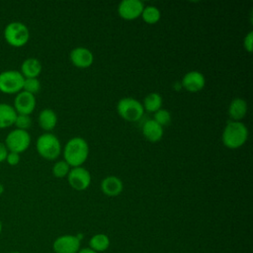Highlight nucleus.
<instances>
[{"label":"nucleus","instance_id":"obj_1","mask_svg":"<svg viewBox=\"0 0 253 253\" xmlns=\"http://www.w3.org/2000/svg\"><path fill=\"white\" fill-rule=\"evenodd\" d=\"M89 155V145L88 142L79 136L70 138L63 149L64 160L72 167L82 166L87 160Z\"/></svg>","mask_w":253,"mask_h":253},{"label":"nucleus","instance_id":"obj_2","mask_svg":"<svg viewBox=\"0 0 253 253\" xmlns=\"http://www.w3.org/2000/svg\"><path fill=\"white\" fill-rule=\"evenodd\" d=\"M248 134V128L242 122L230 121L222 131V143L229 149L239 148L247 141Z\"/></svg>","mask_w":253,"mask_h":253},{"label":"nucleus","instance_id":"obj_3","mask_svg":"<svg viewBox=\"0 0 253 253\" xmlns=\"http://www.w3.org/2000/svg\"><path fill=\"white\" fill-rule=\"evenodd\" d=\"M38 153L46 160L56 159L61 152V144L59 139L50 132L40 135L36 142Z\"/></svg>","mask_w":253,"mask_h":253},{"label":"nucleus","instance_id":"obj_4","mask_svg":"<svg viewBox=\"0 0 253 253\" xmlns=\"http://www.w3.org/2000/svg\"><path fill=\"white\" fill-rule=\"evenodd\" d=\"M117 112L126 122H137L142 118L144 109L140 101L126 97L118 102Z\"/></svg>","mask_w":253,"mask_h":253},{"label":"nucleus","instance_id":"obj_5","mask_svg":"<svg viewBox=\"0 0 253 253\" xmlns=\"http://www.w3.org/2000/svg\"><path fill=\"white\" fill-rule=\"evenodd\" d=\"M4 38L10 45L20 47L28 42L30 39V32L25 24L15 21L9 23L5 27Z\"/></svg>","mask_w":253,"mask_h":253},{"label":"nucleus","instance_id":"obj_6","mask_svg":"<svg viewBox=\"0 0 253 253\" xmlns=\"http://www.w3.org/2000/svg\"><path fill=\"white\" fill-rule=\"evenodd\" d=\"M25 77L18 70H5L0 73V91L5 94H15L23 90Z\"/></svg>","mask_w":253,"mask_h":253},{"label":"nucleus","instance_id":"obj_7","mask_svg":"<svg viewBox=\"0 0 253 253\" xmlns=\"http://www.w3.org/2000/svg\"><path fill=\"white\" fill-rule=\"evenodd\" d=\"M5 146L10 152L22 153L31 144V135L27 130L15 128L10 131L5 139Z\"/></svg>","mask_w":253,"mask_h":253},{"label":"nucleus","instance_id":"obj_8","mask_svg":"<svg viewBox=\"0 0 253 253\" xmlns=\"http://www.w3.org/2000/svg\"><path fill=\"white\" fill-rule=\"evenodd\" d=\"M67 181L72 189L76 191H84L91 184V174L82 166L72 167L67 175Z\"/></svg>","mask_w":253,"mask_h":253},{"label":"nucleus","instance_id":"obj_9","mask_svg":"<svg viewBox=\"0 0 253 253\" xmlns=\"http://www.w3.org/2000/svg\"><path fill=\"white\" fill-rule=\"evenodd\" d=\"M80 246L81 240L72 234L60 235L52 243L54 253H77L81 249Z\"/></svg>","mask_w":253,"mask_h":253},{"label":"nucleus","instance_id":"obj_10","mask_svg":"<svg viewBox=\"0 0 253 253\" xmlns=\"http://www.w3.org/2000/svg\"><path fill=\"white\" fill-rule=\"evenodd\" d=\"M143 8L140 0H123L118 6V13L124 20L132 21L141 16Z\"/></svg>","mask_w":253,"mask_h":253},{"label":"nucleus","instance_id":"obj_11","mask_svg":"<svg viewBox=\"0 0 253 253\" xmlns=\"http://www.w3.org/2000/svg\"><path fill=\"white\" fill-rule=\"evenodd\" d=\"M36 108L35 95L26 91L19 92L14 100V109L18 115L30 116Z\"/></svg>","mask_w":253,"mask_h":253},{"label":"nucleus","instance_id":"obj_12","mask_svg":"<svg viewBox=\"0 0 253 253\" xmlns=\"http://www.w3.org/2000/svg\"><path fill=\"white\" fill-rule=\"evenodd\" d=\"M69 59L78 68H88L94 62V55L87 47L77 46L70 51Z\"/></svg>","mask_w":253,"mask_h":253},{"label":"nucleus","instance_id":"obj_13","mask_svg":"<svg viewBox=\"0 0 253 253\" xmlns=\"http://www.w3.org/2000/svg\"><path fill=\"white\" fill-rule=\"evenodd\" d=\"M206 85L205 75L197 70L187 72L182 79V86L189 92L195 93L204 89Z\"/></svg>","mask_w":253,"mask_h":253},{"label":"nucleus","instance_id":"obj_14","mask_svg":"<svg viewBox=\"0 0 253 253\" xmlns=\"http://www.w3.org/2000/svg\"><path fill=\"white\" fill-rule=\"evenodd\" d=\"M101 191L108 197L119 196L124 189L122 180L117 176H108L101 182Z\"/></svg>","mask_w":253,"mask_h":253},{"label":"nucleus","instance_id":"obj_15","mask_svg":"<svg viewBox=\"0 0 253 253\" xmlns=\"http://www.w3.org/2000/svg\"><path fill=\"white\" fill-rule=\"evenodd\" d=\"M163 127L153 119L147 120L142 125V134L150 142H158L163 137Z\"/></svg>","mask_w":253,"mask_h":253},{"label":"nucleus","instance_id":"obj_16","mask_svg":"<svg viewBox=\"0 0 253 253\" xmlns=\"http://www.w3.org/2000/svg\"><path fill=\"white\" fill-rule=\"evenodd\" d=\"M248 110L247 103L242 98L233 99L228 107V115L231 118V121L241 122V120L246 116Z\"/></svg>","mask_w":253,"mask_h":253},{"label":"nucleus","instance_id":"obj_17","mask_svg":"<svg viewBox=\"0 0 253 253\" xmlns=\"http://www.w3.org/2000/svg\"><path fill=\"white\" fill-rule=\"evenodd\" d=\"M42 72V63L38 58L29 57L21 65V73L25 78H37Z\"/></svg>","mask_w":253,"mask_h":253},{"label":"nucleus","instance_id":"obj_18","mask_svg":"<svg viewBox=\"0 0 253 253\" xmlns=\"http://www.w3.org/2000/svg\"><path fill=\"white\" fill-rule=\"evenodd\" d=\"M17 115L13 106L7 103H0V128H6L14 125Z\"/></svg>","mask_w":253,"mask_h":253},{"label":"nucleus","instance_id":"obj_19","mask_svg":"<svg viewBox=\"0 0 253 253\" xmlns=\"http://www.w3.org/2000/svg\"><path fill=\"white\" fill-rule=\"evenodd\" d=\"M56 124L57 116L53 110L46 108L41 111L39 115V125L42 129L49 131L55 127Z\"/></svg>","mask_w":253,"mask_h":253},{"label":"nucleus","instance_id":"obj_20","mask_svg":"<svg viewBox=\"0 0 253 253\" xmlns=\"http://www.w3.org/2000/svg\"><path fill=\"white\" fill-rule=\"evenodd\" d=\"M110 243L111 241L107 234L97 233L89 239V248L97 253H100L106 251L110 247Z\"/></svg>","mask_w":253,"mask_h":253},{"label":"nucleus","instance_id":"obj_21","mask_svg":"<svg viewBox=\"0 0 253 253\" xmlns=\"http://www.w3.org/2000/svg\"><path fill=\"white\" fill-rule=\"evenodd\" d=\"M144 111L148 113H155L162 107V97L159 93L152 92L145 96L142 103Z\"/></svg>","mask_w":253,"mask_h":253},{"label":"nucleus","instance_id":"obj_22","mask_svg":"<svg viewBox=\"0 0 253 253\" xmlns=\"http://www.w3.org/2000/svg\"><path fill=\"white\" fill-rule=\"evenodd\" d=\"M140 17H142V20L145 23H147L149 25H153V24H156L160 20L161 13L157 7L149 5V6H145L143 8Z\"/></svg>","mask_w":253,"mask_h":253},{"label":"nucleus","instance_id":"obj_23","mask_svg":"<svg viewBox=\"0 0 253 253\" xmlns=\"http://www.w3.org/2000/svg\"><path fill=\"white\" fill-rule=\"evenodd\" d=\"M70 169L71 167L65 160H59L52 166V174L56 178H64L67 177Z\"/></svg>","mask_w":253,"mask_h":253},{"label":"nucleus","instance_id":"obj_24","mask_svg":"<svg viewBox=\"0 0 253 253\" xmlns=\"http://www.w3.org/2000/svg\"><path fill=\"white\" fill-rule=\"evenodd\" d=\"M153 120L163 127V126H168L170 124V122H171V114H170V112L168 110L161 108L160 110H158L157 112L154 113Z\"/></svg>","mask_w":253,"mask_h":253},{"label":"nucleus","instance_id":"obj_25","mask_svg":"<svg viewBox=\"0 0 253 253\" xmlns=\"http://www.w3.org/2000/svg\"><path fill=\"white\" fill-rule=\"evenodd\" d=\"M41 89V82L38 78H25L23 84V91L35 95Z\"/></svg>","mask_w":253,"mask_h":253},{"label":"nucleus","instance_id":"obj_26","mask_svg":"<svg viewBox=\"0 0 253 253\" xmlns=\"http://www.w3.org/2000/svg\"><path fill=\"white\" fill-rule=\"evenodd\" d=\"M14 125L19 129L27 130L32 126V119L28 115H17V118L15 120Z\"/></svg>","mask_w":253,"mask_h":253},{"label":"nucleus","instance_id":"obj_27","mask_svg":"<svg viewBox=\"0 0 253 253\" xmlns=\"http://www.w3.org/2000/svg\"><path fill=\"white\" fill-rule=\"evenodd\" d=\"M252 44H253V32L250 31V32L245 36L244 41H243V45H244L245 50H247L248 52H252V50H253Z\"/></svg>","mask_w":253,"mask_h":253},{"label":"nucleus","instance_id":"obj_28","mask_svg":"<svg viewBox=\"0 0 253 253\" xmlns=\"http://www.w3.org/2000/svg\"><path fill=\"white\" fill-rule=\"evenodd\" d=\"M6 161L8 162V164L15 166L20 162V154L16 153V152H8Z\"/></svg>","mask_w":253,"mask_h":253},{"label":"nucleus","instance_id":"obj_29","mask_svg":"<svg viewBox=\"0 0 253 253\" xmlns=\"http://www.w3.org/2000/svg\"><path fill=\"white\" fill-rule=\"evenodd\" d=\"M8 154V149L5 146V144L3 142L0 141V162H3L4 160H6Z\"/></svg>","mask_w":253,"mask_h":253},{"label":"nucleus","instance_id":"obj_30","mask_svg":"<svg viewBox=\"0 0 253 253\" xmlns=\"http://www.w3.org/2000/svg\"><path fill=\"white\" fill-rule=\"evenodd\" d=\"M77 253H97V252H95V251H93L92 249H90L89 247L87 248H82V249H80Z\"/></svg>","mask_w":253,"mask_h":253},{"label":"nucleus","instance_id":"obj_31","mask_svg":"<svg viewBox=\"0 0 253 253\" xmlns=\"http://www.w3.org/2000/svg\"><path fill=\"white\" fill-rule=\"evenodd\" d=\"M3 192H4V186L0 183V195H1Z\"/></svg>","mask_w":253,"mask_h":253},{"label":"nucleus","instance_id":"obj_32","mask_svg":"<svg viewBox=\"0 0 253 253\" xmlns=\"http://www.w3.org/2000/svg\"><path fill=\"white\" fill-rule=\"evenodd\" d=\"M2 222H1V220H0V233H1V231H2Z\"/></svg>","mask_w":253,"mask_h":253},{"label":"nucleus","instance_id":"obj_33","mask_svg":"<svg viewBox=\"0 0 253 253\" xmlns=\"http://www.w3.org/2000/svg\"><path fill=\"white\" fill-rule=\"evenodd\" d=\"M10 253H21V252H18V251H13V252H10Z\"/></svg>","mask_w":253,"mask_h":253}]
</instances>
